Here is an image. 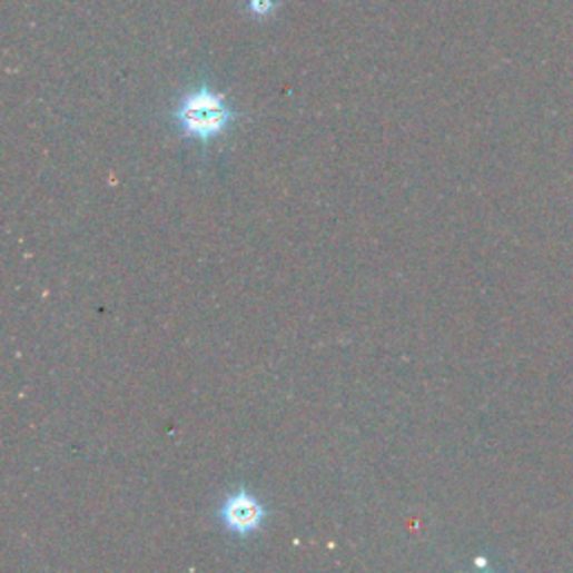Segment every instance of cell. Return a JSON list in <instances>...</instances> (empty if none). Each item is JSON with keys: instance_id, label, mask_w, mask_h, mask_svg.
Listing matches in <instances>:
<instances>
[{"instance_id": "cell-2", "label": "cell", "mask_w": 573, "mask_h": 573, "mask_svg": "<svg viewBox=\"0 0 573 573\" xmlns=\"http://www.w3.org/2000/svg\"><path fill=\"white\" fill-rule=\"evenodd\" d=\"M265 515H267V511L260 504V500L245 488L231 493L220 506V520H223L225 528L240 537L256 533L263 526Z\"/></svg>"}, {"instance_id": "cell-3", "label": "cell", "mask_w": 573, "mask_h": 573, "mask_svg": "<svg viewBox=\"0 0 573 573\" xmlns=\"http://www.w3.org/2000/svg\"><path fill=\"white\" fill-rule=\"evenodd\" d=\"M249 8H251V14L267 17V14L274 12L276 0H249Z\"/></svg>"}, {"instance_id": "cell-1", "label": "cell", "mask_w": 573, "mask_h": 573, "mask_svg": "<svg viewBox=\"0 0 573 573\" xmlns=\"http://www.w3.org/2000/svg\"><path fill=\"white\" fill-rule=\"evenodd\" d=\"M172 117L186 139L207 146L231 128L236 112L227 103L225 95L209 86H200L181 95Z\"/></svg>"}]
</instances>
